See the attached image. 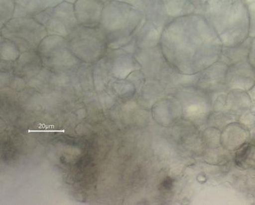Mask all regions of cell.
I'll return each mask as SVG.
<instances>
[{"mask_svg": "<svg viewBox=\"0 0 255 205\" xmlns=\"http://www.w3.org/2000/svg\"><path fill=\"white\" fill-rule=\"evenodd\" d=\"M76 17L84 21H92L99 19L103 11V4L96 0H77Z\"/></svg>", "mask_w": 255, "mask_h": 205, "instance_id": "obj_1", "label": "cell"}, {"mask_svg": "<svg viewBox=\"0 0 255 205\" xmlns=\"http://www.w3.org/2000/svg\"><path fill=\"white\" fill-rule=\"evenodd\" d=\"M237 165L245 170H255V141L245 143L237 152Z\"/></svg>", "mask_w": 255, "mask_h": 205, "instance_id": "obj_2", "label": "cell"}, {"mask_svg": "<svg viewBox=\"0 0 255 205\" xmlns=\"http://www.w3.org/2000/svg\"><path fill=\"white\" fill-rule=\"evenodd\" d=\"M172 186L173 181L170 177H167V179L164 180L161 184V188L165 191H170L172 188Z\"/></svg>", "mask_w": 255, "mask_h": 205, "instance_id": "obj_3", "label": "cell"}, {"mask_svg": "<svg viewBox=\"0 0 255 205\" xmlns=\"http://www.w3.org/2000/svg\"><path fill=\"white\" fill-rule=\"evenodd\" d=\"M28 133H65V130H30L28 131Z\"/></svg>", "mask_w": 255, "mask_h": 205, "instance_id": "obj_4", "label": "cell"}, {"mask_svg": "<svg viewBox=\"0 0 255 205\" xmlns=\"http://www.w3.org/2000/svg\"><path fill=\"white\" fill-rule=\"evenodd\" d=\"M101 1H102V0H101Z\"/></svg>", "mask_w": 255, "mask_h": 205, "instance_id": "obj_5", "label": "cell"}]
</instances>
